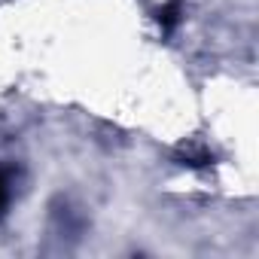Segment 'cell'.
Instances as JSON below:
<instances>
[{
    "label": "cell",
    "mask_w": 259,
    "mask_h": 259,
    "mask_svg": "<svg viewBox=\"0 0 259 259\" xmlns=\"http://www.w3.org/2000/svg\"><path fill=\"white\" fill-rule=\"evenodd\" d=\"M7 204H10V174L0 168V213H4Z\"/></svg>",
    "instance_id": "obj_1"
}]
</instances>
